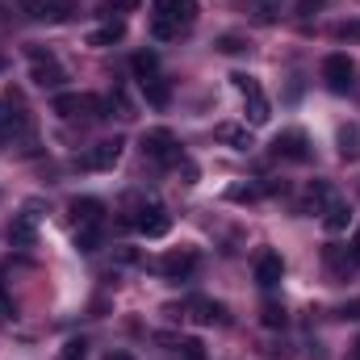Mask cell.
Instances as JSON below:
<instances>
[{
  "label": "cell",
  "instance_id": "cell-13",
  "mask_svg": "<svg viewBox=\"0 0 360 360\" xmlns=\"http://www.w3.org/2000/svg\"><path fill=\"white\" fill-rule=\"evenodd\" d=\"M193 269H197V252H193V248H176V252H168V256L160 260V272H164L168 281H184Z\"/></svg>",
  "mask_w": 360,
  "mask_h": 360
},
{
  "label": "cell",
  "instance_id": "cell-24",
  "mask_svg": "<svg viewBox=\"0 0 360 360\" xmlns=\"http://www.w3.org/2000/svg\"><path fill=\"white\" fill-rule=\"evenodd\" d=\"M285 319H289V314H285L281 302H264V310H260V323H264V327H285Z\"/></svg>",
  "mask_w": 360,
  "mask_h": 360
},
{
  "label": "cell",
  "instance_id": "cell-11",
  "mask_svg": "<svg viewBox=\"0 0 360 360\" xmlns=\"http://www.w3.org/2000/svg\"><path fill=\"white\" fill-rule=\"evenodd\" d=\"M21 13L34 17V21H68L72 0H21Z\"/></svg>",
  "mask_w": 360,
  "mask_h": 360
},
{
  "label": "cell",
  "instance_id": "cell-7",
  "mask_svg": "<svg viewBox=\"0 0 360 360\" xmlns=\"http://www.w3.org/2000/svg\"><path fill=\"white\" fill-rule=\"evenodd\" d=\"M30 80H34L38 89H59V84L68 80V72L59 68V59H55L51 51L30 46Z\"/></svg>",
  "mask_w": 360,
  "mask_h": 360
},
{
  "label": "cell",
  "instance_id": "cell-33",
  "mask_svg": "<svg viewBox=\"0 0 360 360\" xmlns=\"http://www.w3.org/2000/svg\"><path fill=\"white\" fill-rule=\"evenodd\" d=\"M8 122H13V113H8V105H4V101H0V130H4V126H8Z\"/></svg>",
  "mask_w": 360,
  "mask_h": 360
},
{
  "label": "cell",
  "instance_id": "cell-21",
  "mask_svg": "<svg viewBox=\"0 0 360 360\" xmlns=\"http://www.w3.org/2000/svg\"><path fill=\"white\" fill-rule=\"evenodd\" d=\"M122 38H126V21H109V25H101V30L89 34V46H113Z\"/></svg>",
  "mask_w": 360,
  "mask_h": 360
},
{
  "label": "cell",
  "instance_id": "cell-37",
  "mask_svg": "<svg viewBox=\"0 0 360 360\" xmlns=\"http://www.w3.org/2000/svg\"><path fill=\"white\" fill-rule=\"evenodd\" d=\"M4 68H8V59H4V55H0V72H4Z\"/></svg>",
  "mask_w": 360,
  "mask_h": 360
},
{
  "label": "cell",
  "instance_id": "cell-29",
  "mask_svg": "<svg viewBox=\"0 0 360 360\" xmlns=\"http://www.w3.org/2000/svg\"><path fill=\"white\" fill-rule=\"evenodd\" d=\"M335 34H340L344 42H360V21H340V25H335Z\"/></svg>",
  "mask_w": 360,
  "mask_h": 360
},
{
  "label": "cell",
  "instance_id": "cell-18",
  "mask_svg": "<svg viewBox=\"0 0 360 360\" xmlns=\"http://www.w3.org/2000/svg\"><path fill=\"white\" fill-rule=\"evenodd\" d=\"M348 222H352V210H348V201H331L327 210H323V226H327V235H340V231H348Z\"/></svg>",
  "mask_w": 360,
  "mask_h": 360
},
{
  "label": "cell",
  "instance_id": "cell-31",
  "mask_svg": "<svg viewBox=\"0 0 360 360\" xmlns=\"http://www.w3.org/2000/svg\"><path fill=\"white\" fill-rule=\"evenodd\" d=\"M68 356H72V360L84 356V340H72V344H68Z\"/></svg>",
  "mask_w": 360,
  "mask_h": 360
},
{
  "label": "cell",
  "instance_id": "cell-16",
  "mask_svg": "<svg viewBox=\"0 0 360 360\" xmlns=\"http://www.w3.org/2000/svg\"><path fill=\"white\" fill-rule=\"evenodd\" d=\"M281 276H285L281 256H276V252H264V256L256 260V285H260V289H276V285H281Z\"/></svg>",
  "mask_w": 360,
  "mask_h": 360
},
{
  "label": "cell",
  "instance_id": "cell-1",
  "mask_svg": "<svg viewBox=\"0 0 360 360\" xmlns=\"http://www.w3.org/2000/svg\"><path fill=\"white\" fill-rule=\"evenodd\" d=\"M193 21H197V0H155L151 38H155V42L180 38V30H188Z\"/></svg>",
  "mask_w": 360,
  "mask_h": 360
},
{
  "label": "cell",
  "instance_id": "cell-25",
  "mask_svg": "<svg viewBox=\"0 0 360 360\" xmlns=\"http://www.w3.org/2000/svg\"><path fill=\"white\" fill-rule=\"evenodd\" d=\"M176 352H180V360H205L201 340H176Z\"/></svg>",
  "mask_w": 360,
  "mask_h": 360
},
{
  "label": "cell",
  "instance_id": "cell-23",
  "mask_svg": "<svg viewBox=\"0 0 360 360\" xmlns=\"http://www.w3.org/2000/svg\"><path fill=\"white\" fill-rule=\"evenodd\" d=\"M340 155H344V160H356V155H360L356 126H344V130H340Z\"/></svg>",
  "mask_w": 360,
  "mask_h": 360
},
{
  "label": "cell",
  "instance_id": "cell-12",
  "mask_svg": "<svg viewBox=\"0 0 360 360\" xmlns=\"http://www.w3.org/2000/svg\"><path fill=\"white\" fill-rule=\"evenodd\" d=\"M272 151H276L281 160H293V164H306V160H310V143H306L302 130H285V134H276Z\"/></svg>",
  "mask_w": 360,
  "mask_h": 360
},
{
  "label": "cell",
  "instance_id": "cell-34",
  "mask_svg": "<svg viewBox=\"0 0 360 360\" xmlns=\"http://www.w3.org/2000/svg\"><path fill=\"white\" fill-rule=\"evenodd\" d=\"M348 360H360V340L352 344V348H348Z\"/></svg>",
  "mask_w": 360,
  "mask_h": 360
},
{
  "label": "cell",
  "instance_id": "cell-14",
  "mask_svg": "<svg viewBox=\"0 0 360 360\" xmlns=\"http://www.w3.org/2000/svg\"><path fill=\"white\" fill-rule=\"evenodd\" d=\"M331 201H335L331 184H327V180H314V184L302 193V201H297V214H310V218H314V214H323Z\"/></svg>",
  "mask_w": 360,
  "mask_h": 360
},
{
  "label": "cell",
  "instance_id": "cell-3",
  "mask_svg": "<svg viewBox=\"0 0 360 360\" xmlns=\"http://www.w3.org/2000/svg\"><path fill=\"white\" fill-rule=\"evenodd\" d=\"M231 84H235L239 96H243L248 122H252V126H264V122L272 117V105H269V96H264V89H260V80H256V76H248V72H235V76H231Z\"/></svg>",
  "mask_w": 360,
  "mask_h": 360
},
{
  "label": "cell",
  "instance_id": "cell-5",
  "mask_svg": "<svg viewBox=\"0 0 360 360\" xmlns=\"http://www.w3.org/2000/svg\"><path fill=\"white\" fill-rule=\"evenodd\" d=\"M130 226H134L139 235H147V239H164V235L172 231V214H168L160 201H139L134 214H130Z\"/></svg>",
  "mask_w": 360,
  "mask_h": 360
},
{
  "label": "cell",
  "instance_id": "cell-26",
  "mask_svg": "<svg viewBox=\"0 0 360 360\" xmlns=\"http://www.w3.org/2000/svg\"><path fill=\"white\" fill-rule=\"evenodd\" d=\"M256 197H260L256 184H231L226 188V201H256Z\"/></svg>",
  "mask_w": 360,
  "mask_h": 360
},
{
  "label": "cell",
  "instance_id": "cell-28",
  "mask_svg": "<svg viewBox=\"0 0 360 360\" xmlns=\"http://www.w3.org/2000/svg\"><path fill=\"white\" fill-rule=\"evenodd\" d=\"M139 4H143V0H105L101 13H105V17H113V13H134Z\"/></svg>",
  "mask_w": 360,
  "mask_h": 360
},
{
  "label": "cell",
  "instance_id": "cell-4",
  "mask_svg": "<svg viewBox=\"0 0 360 360\" xmlns=\"http://www.w3.org/2000/svg\"><path fill=\"white\" fill-rule=\"evenodd\" d=\"M143 155H147L151 164H160V168H176V164H184V151H180L176 134L164 130V126L143 134Z\"/></svg>",
  "mask_w": 360,
  "mask_h": 360
},
{
  "label": "cell",
  "instance_id": "cell-19",
  "mask_svg": "<svg viewBox=\"0 0 360 360\" xmlns=\"http://www.w3.org/2000/svg\"><path fill=\"white\" fill-rule=\"evenodd\" d=\"M323 256H327V269L335 272L340 281H348V272L356 269V256H352V248H327Z\"/></svg>",
  "mask_w": 360,
  "mask_h": 360
},
{
  "label": "cell",
  "instance_id": "cell-30",
  "mask_svg": "<svg viewBox=\"0 0 360 360\" xmlns=\"http://www.w3.org/2000/svg\"><path fill=\"white\" fill-rule=\"evenodd\" d=\"M327 0H297V17H314Z\"/></svg>",
  "mask_w": 360,
  "mask_h": 360
},
{
  "label": "cell",
  "instance_id": "cell-6",
  "mask_svg": "<svg viewBox=\"0 0 360 360\" xmlns=\"http://www.w3.org/2000/svg\"><path fill=\"white\" fill-rule=\"evenodd\" d=\"M51 109H55L59 117H109V113H105V109H109V101L89 96V92H59Z\"/></svg>",
  "mask_w": 360,
  "mask_h": 360
},
{
  "label": "cell",
  "instance_id": "cell-9",
  "mask_svg": "<svg viewBox=\"0 0 360 360\" xmlns=\"http://www.w3.org/2000/svg\"><path fill=\"white\" fill-rule=\"evenodd\" d=\"M38 218H42V205L38 201H25V210L13 218V226H8V239L17 243V248H30L34 243V235H38Z\"/></svg>",
  "mask_w": 360,
  "mask_h": 360
},
{
  "label": "cell",
  "instance_id": "cell-38",
  "mask_svg": "<svg viewBox=\"0 0 360 360\" xmlns=\"http://www.w3.org/2000/svg\"><path fill=\"white\" fill-rule=\"evenodd\" d=\"M63 360H72V356H63Z\"/></svg>",
  "mask_w": 360,
  "mask_h": 360
},
{
  "label": "cell",
  "instance_id": "cell-2",
  "mask_svg": "<svg viewBox=\"0 0 360 360\" xmlns=\"http://www.w3.org/2000/svg\"><path fill=\"white\" fill-rule=\"evenodd\" d=\"M72 222H76V248L80 252H96L101 222H105V205L96 197H76L72 201Z\"/></svg>",
  "mask_w": 360,
  "mask_h": 360
},
{
  "label": "cell",
  "instance_id": "cell-10",
  "mask_svg": "<svg viewBox=\"0 0 360 360\" xmlns=\"http://www.w3.org/2000/svg\"><path fill=\"white\" fill-rule=\"evenodd\" d=\"M117 160H122V139H105V143H96L89 155L80 160V168H89V172H109Z\"/></svg>",
  "mask_w": 360,
  "mask_h": 360
},
{
  "label": "cell",
  "instance_id": "cell-32",
  "mask_svg": "<svg viewBox=\"0 0 360 360\" xmlns=\"http://www.w3.org/2000/svg\"><path fill=\"white\" fill-rule=\"evenodd\" d=\"M340 314H344V319H360V297H356V302H348V306H344Z\"/></svg>",
  "mask_w": 360,
  "mask_h": 360
},
{
  "label": "cell",
  "instance_id": "cell-8",
  "mask_svg": "<svg viewBox=\"0 0 360 360\" xmlns=\"http://www.w3.org/2000/svg\"><path fill=\"white\" fill-rule=\"evenodd\" d=\"M352 76H356V68H352L348 55H327V59H323V80H327L331 92H348L352 84H356Z\"/></svg>",
  "mask_w": 360,
  "mask_h": 360
},
{
  "label": "cell",
  "instance_id": "cell-22",
  "mask_svg": "<svg viewBox=\"0 0 360 360\" xmlns=\"http://www.w3.org/2000/svg\"><path fill=\"white\" fill-rule=\"evenodd\" d=\"M130 68H134V76H139V80H147V76H155L160 59H155V51H139V55L130 59Z\"/></svg>",
  "mask_w": 360,
  "mask_h": 360
},
{
  "label": "cell",
  "instance_id": "cell-17",
  "mask_svg": "<svg viewBox=\"0 0 360 360\" xmlns=\"http://www.w3.org/2000/svg\"><path fill=\"white\" fill-rule=\"evenodd\" d=\"M214 139L226 143V147H235V151H252V147H256V143H252V130H248V126H235V122H222V126L214 130Z\"/></svg>",
  "mask_w": 360,
  "mask_h": 360
},
{
  "label": "cell",
  "instance_id": "cell-35",
  "mask_svg": "<svg viewBox=\"0 0 360 360\" xmlns=\"http://www.w3.org/2000/svg\"><path fill=\"white\" fill-rule=\"evenodd\" d=\"M352 256H356V264H360V231H356V239H352Z\"/></svg>",
  "mask_w": 360,
  "mask_h": 360
},
{
  "label": "cell",
  "instance_id": "cell-27",
  "mask_svg": "<svg viewBox=\"0 0 360 360\" xmlns=\"http://www.w3.org/2000/svg\"><path fill=\"white\" fill-rule=\"evenodd\" d=\"M218 51H222V55H239V51H248V42H243L239 34H222V38H218Z\"/></svg>",
  "mask_w": 360,
  "mask_h": 360
},
{
  "label": "cell",
  "instance_id": "cell-20",
  "mask_svg": "<svg viewBox=\"0 0 360 360\" xmlns=\"http://www.w3.org/2000/svg\"><path fill=\"white\" fill-rule=\"evenodd\" d=\"M143 84V96L155 105V109H164L168 101H172V89H168V80H160V76H147V80H139Z\"/></svg>",
  "mask_w": 360,
  "mask_h": 360
},
{
  "label": "cell",
  "instance_id": "cell-36",
  "mask_svg": "<svg viewBox=\"0 0 360 360\" xmlns=\"http://www.w3.org/2000/svg\"><path fill=\"white\" fill-rule=\"evenodd\" d=\"M105 360H134V356H126V352H109Z\"/></svg>",
  "mask_w": 360,
  "mask_h": 360
},
{
  "label": "cell",
  "instance_id": "cell-15",
  "mask_svg": "<svg viewBox=\"0 0 360 360\" xmlns=\"http://www.w3.org/2000/svg\"><path fill=\"white\" fill-rule=\"evenodd\" d=\"M184 310H188V319H193L197 327H214V323H226V310H222V302H210V297H193Z\"/></svg>",
  "mask_w": 360,
  "mask_h": 360
}]
</instances>
